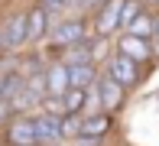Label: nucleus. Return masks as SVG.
Returning <instances> with one entry per match:
<instances>
[{"instance_id": "obj_9", "label": "nucleus", "mask_w": 159, "mask_h": 146, "mask_svg": "<svg viewBox=\"0 0 159 146\" xmlns=\"http://www.w3.org/2000/svg\"><path fill=\"white\" fill-rule=\"evenodd\" d=\"M46 88H49V98H59V101L71 91V81H68V65H65L62 58H59V62H52V65L46 68Z\"/></svg>"}, {"instance_id": "obj_5", "label": "nucleus", "mask_w": 159, "mask_h": 146, "mask_svg": "<svg viewBox=\"0 0 159 146\" xmlns=\"http://www.w3.org/2000/svg\"><path fill=\"white\" fill-rule=\"evenodd\" d=\"M98 98H101V107H104V114H117L120 107H124V94H127V88L124 84H117L107 71H101V78H98Z\"/></svg>"}, {"instance_id": "obj_6", "label": "nucleus", "mask_w": 159, "mask_h": 146, "mask_svg": "<svg viewBox=\"0 0 159 146\" xmlns=\"http://www.w3.org/2000/svg\"><path fill=\"white\" fill-rule=\"evenodd\" d=\"M7 143L10 146H39L36 117H13L10 127H7Z\"/></svg>"}, {"instance_id": "obj_12", "label": "nucleus", "mask_w": 159, "mask_h": 146, "mask_svg": "<svg viewBox=\"0 0 159 146\" xmlns=\"http://www.w3.org/2000/svg\"><path fill=\"white\" fill-rule=\"evenodd\" d=\"M98 78H101L98 65H75V68H68V81H71V88H78V91H91V88L98 84Z\"/></svg>"}, {"instance_id": "obj_3", "label": "nucleus", "mask_w": 159, "mask_h": 146, "mask_svg": "<svg viewBox=\"0 0 159 146\" xmlns=\"http://www.w3.org/2000/svg\"><path fill=\"white\" fill-rule=\"evenodd\" d=\"M124 3L127 0H107L94 16V36L107 39L111 33H120V16H124Z\"/></svg>"}, {"instance_id": "obj_15", "label": "nucleus", "mask_w": 159, "mask_h": 146, "mask_svg": "<svg viewBox=\"0 0 159 146\" xmlns=\"http://www.w3.org/2000/svg\"><path fill=\"white\" fill-rule=\"evenodd\" d=\"M62 104H65V117H84V107H88V91H78V88H71L68 94L62 98Z\"/></svg>"}, {"instance_id": "obj_13", "label": "nucleus", "mask_w": 159, "mask_h": 146, "mask_svg": "<svg viewBox=\"0 0 159 146\" xmlns=\"http://www.w3.org/2000/svg\"><path fill=\"white\" fill-rule=\"evenodd\" d=\"M23 91H26V78H23V75L7 71V75L0 78V101H10V104H13Z\"/></svg>"}, {"instance_id": "obj_10", "label": "nucleus", "mask_w": 159, "mask_h": 146, "mask_svg": "<svg viewBox=\"0 0 159 146\" xmlns=\"http://www.w3.org/2000/svg\"><path fill=\"white\" fill-rule=\"evenodd\" d=\"M111 130H114V117L111 114L81 117V136H78V140H107Z\"/></svg>"}, {"instance_id": "obj_11", "label": "nucleus", "mask_w": 159, "mask_h": 146, "mask_svg": "<svg viewBox=\"0 0 159 146\" xmlns=\"http://www.w3.org/2000/svg\"><path fill=\"white\" fill-rule=\"evenodd\" d=\"M26 29H30V42H42L49 33V10L42 3H36L30 13H26Z\"/></svg>"}, {"instance_id": "obj_20", "label": "nucleus", "mask_w": 159, "mask_h": 146, "mask_svg": "<svg viewBox=\"0 0 159 146\" xmlns=\"http://www.w3.org/2000/svg\"><path fill=\"white\" fill-rule=\"evenodd\" d=\"M153 46L159 49V13H156V33H153Z\"/></svg>"}, {"instance_id": "obj_17", "label": "nucleus", "mask_w": 159, "mask_h": 146, "mask_svg": "<svg viewBox=\"0 0 159 146\" xmlns=\"http://www.w3.org/2000/svg\"><path fill=\"white\" fill-rule=\"evenodd\" d=\"M143 13H146V7H143V0H127V3H124V16H120V29L127 33V29L133 26L136 20L143 16Z\"/></svg>"}, {"instance_id": "obj_8", "label": "nucleus", "mask_w": 159, "mask_h": 146, "mask_svg": "<svg viewBox=\"0 0 159 146\" xmlns=\"http://www.w3.org/2000/svg\"><path fill=\"white\" fill-rule=\"evenodd\" d=\"M36 136H39V143H62L65 140V117L42 111L36 117Z\"/></svg>"}, {"instance_id": "obj_14", "label": "nucleus", "mask_w": 159, "mask_h": 146, "mask_svg": "<svg viewBox=\"0 0 159 146\" xmlns=\"http://www.w3.org/2000/svg\"><path fill=\"white\" fill-rule=\"evenodd\" d=\"M68 68H75V65H94V39H88L84 46H75V49H68L62 58Z\"/></svg>"}, {"instance_id": "obj_1", "label": "nucleus", "mask_w": 159, "mask_h": 146, "mask_svg": "<svg viewBox=\"0 0 159 146\" xmlns=\"http://www.w3.org/2000/svg\"><path fill=\"white\" fill-rule=\"evenodd\" d=\"M91 36H88V23L84 20H65V23L55 26V33L49 36V42H52L55 49H62V52H68V49L75 46H84Z\"/></svg>"}, {"instance_id": "obj_7", "label": "nucleus", "mask_w": 159, "mask_h": 146, "mask_svg": "<svg viewBox=\"0 0 159 146\" xmlns=\"http://www.w3.org/2000/svg\"><path fill=\"white\" fill-rule=\"evenodd\" d=\"M0 36H3V46L7 49H20L30 42V29H26V13H13V16H7L3 29H0Z\"/></svg>"}, {"instance_id": "obj_4", "label": "nucleus", "mask_w": 159, "mask_h": 146, "mask_svg": "<svg viewBox=\"0 0 159 146\" xmlns=\"http://www.w3.org/2000/svg\"><path fill=\"white\" fill-rule=\"evenodd\" d=\"M114 52L133 58L136 65H146V62H153L156 46H153L149 39H136V36H130V33H120V36H117V49H114Z\"/></svg>"}, {"instance_id": "obj_19", "label": "nucleus", "mask_w": 159, "mask_h": 146, "mask_svg": "<svg viewBox=\"0 0 159 146\" xmlns=\"http://www.w3.org/2000/svg\"><path fill=\"white\" fill-rule=\"evenodd\" d=\"M143 7H146V10H153V13H159V0H143Z\"/></svg>"}, {"instance_id": "obj_2", "label": "nucleus", "mask_w": 159, "mask_h": 146, "mask_svg": "<svg viewBox=\"0 0 159 146\" xmlns=\"http://www.w3.org/2000/svg\"><path fill=\"white\" fill-rule=\"evenodd\" d=\"M104 71H107V75H111L117 84H124L127 91H130V88H136V84L143 81V68L133 62V58L120 55V52H114L111 58H107V68H104Z\"/></svg>"}, {"instance_id": "obj_18", "label": "nucleus", "mask_w": 159, "mask_h": 146, "mask_svg": "<svg viewBox=\"0 0 159 146\" xmlns=\"http://www.w3.org/2000/svg\"><path fill=\"white\" fill-rule=\"evenodd\" d=\"M13 114H16V107H13L10 101H0V123H7V127H10Z\"/></svg>"}, {"instance_id": "obj_21", "label": "nucleus", "mask_w": 159, "mask_h": 146, "mask_svg": "<svg viewBox=\"0 0 159 146\" xmlns=\"http://www.w3.org/2000/svg\"><path fill=\"white\" fill-rule=\"evenodd\" d=\"M0 49H3V36H0Z\"/></svg>"}, {"instance_id": "obj_16", "label": "nucleus", "mask_w": 159, "mask_h": 146, "mask_svg": "<svg viewBox=\"0 0 159 146\" xmlns=\"http://www.w3.org/2000/svg\"><path fill=\"white\" fill-rule=\"evenodd\" d=\"M127 33H130V36H136V39H149V42H153V33H156V13H153V10H146L133 26L127 29Z\"/></svg>"}]
</instances>
